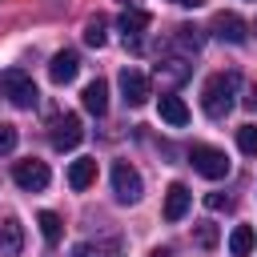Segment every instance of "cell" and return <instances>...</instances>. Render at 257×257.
<instances>
[{"label":"cell","mask_w":257,"mask_h":257,"mask_svg":"<svg viewBox=\"0 0 257 257\" xmlns=\"http://www.w3.org/2000/svg\"><path fill=\"white\" fill-rule=\"evenodd\" d=\"M237 84H241L237 72H217V76L205 80V88H201V108H205L209 120H225V116L233 112V104H237Z\"/></svg>","instance_id":"cell-1"},{"label":"cell","mask_w":257,"mask_h":257,"mask_svg":"<svg viewBox=\"0 0 257 257\" xmlns=\"http://www.w3.org/2000/svg\"><path fill=\"white\" fill-rule=\"evenodd\" d=\"M0 88H4V96H8L16 108H36V100H40V92H36L32 76H28V72H20V68H8V72L0 76Z\"/></svg>","instance_id":"cell-2"},{"label":"cell","mask_w":257,"mask_h":257,"mask_svg":"<svg viewBox=\"0 0 257 257\" xmlns=\"http://www.w3.org/2000/svg\"><path fill=\"white\" fill-rule=\"evenodd\" d=\"M189 165H193L201 177H209V181H221V177H229V157H225L221 149H213V145H193V153H189Z\"/></svg>","instance_id":"cell-3"},{"label":"cell","mask_w":257,"mask_h":257,"mask_svg":"<svg viewBox=\"0 0 257 257\" xmlns=\"http://www.w3.org/2000/svg\"><path fill=\"white\" fill-rule=\"evenodd\" d=\"M112 193H116L120 205H137V201H141L145 185H141V173H137L128 161H116V165H112Z\"/></svg>","instance_id":"cell-4"},{"label":"cell","mask_w":257,"mask_h":257,"mask_svg":"<svg viewBox=\"0 0 257 257\" xmlns=\"http://www.w3.org/2000/svg\"><path fill=\"white\" fill-rule=\"evenodd\" d=\"M48 141H52V149H60V153L76 149V145L84 141L80 116H76V112H64V116H56V120H52V133H48Z\"/></svg>","instance_id":"cell-5"},{"label":"cell","mask_w":257,"mask_h":257,"mask_svg":"<svg viewBox=\"0 0 257 257\" xmlns=\"http://www.w3.org/2000/svg\"><path fill=\"white\" fill-rule=\"evenodd\" d=\"M12 181H16L20 189H28V193H40V189H48L52 173H48V165H44V161H16Z\"/></svg>","instance_id":"cell-6"},{"label":"cell","mask_w":257,"mask_h":257,"mask_svg":"<svg viewBox=\"0 0 257 257\" xmlns=\"http://www.w3.org/2000/svg\"><path fill=\"white\" fill-rule=\"evenodd\" d=\"M120 92H124V104L128 108H141L149 100V76L137 72V68H120Z\"/></svg>","instance_id":"cell-7"},{"label":"cell","mask_w":257,"mask_h":257,"mask_svg":"<svg viewBox=\"0 0 257 257\" xmlns=\"http://www.w3.org/2000/svg\"><path fill=\"white\" fill-rule=\"evenodd\" d=\"M213 32H217L221 40H229V44H245V40H249V28H245V20H241L237 12H217V16H213Z\"/></svg>","instance_id":"cell-8"},{"label":"cell","mask_w":257,"mask_h":257,"mask_svg":"<svg viewBox=\"0 0 257 257\" xmlns=\"http://www.w3.org/2000/svg\"><path fill=\"white\" fill-rule=\"evenodd\" d=\"M24 249V225L8 213V217H0V257H16Z\"/></svg>","instance_id":"cell-9"},{"label":"cell","mask_w":257,"mask_h":257,"mask_svg":"<svg viewBox=\"0 0 257 257\" xmlns=\"http://www.w3.org/2000/svg\"><path fill=\"white\" fill-rule=\"evenodd\" d=\"M76 72H80V56H76L72 48L56 52V56H52V64H48V76H52V84H68V80H76Z\"/></svg>","instance_id":"cell-10"},{"label":"cell","mask_w":257,"mask_h":257,"mask_svg":"<svg viewBox=\"0 0 257 257\" xmlns=\"http://www.w3.org/2000/svg\"><path fill=\"white\" fill-rule=\"evenodd\" d=\"M189 201H193V193L177 181V185H169V193H165V221H181L185 213H189Z\"/></svg>","instance_id":"cell-11"},{"label":"cell","mask_w":257,"mask_h":257,"mask_svg":"<svg viewBox=\"0 0 257 257\" xmlns=\"http://www.w3.org/2000/svg\"><path fill=\"white\" fill-rule=\"evenodd\" d=\"M116 24H120V32H124V40H141V32H145V28L153 24V16H149L145 8H124Z\"/></svg>","instance_id":"cell-12"},{"label":"cell","mask_w":257,"mask_h":257,"mask_svg":"<svg viewBox=\"0 0 257 257\" xmlns=\"http://www.w3.org/2000/svg\"><path fill=\"white\" fill-rule=\"evenodd\" d=\"M161 120H169L173 128L189 124V104L181 96H173V92H161Z\"/></svg>","instance_id":"cell-13"},{"label":"cell","mask_w":257,"mask_h":257,"mask_svg":"<svg viewBox=\"0 0 257 257\" xmlns=\"http://www.w3.org/2000/svg\"><path fill=\"white\" fill-rule=\"evenodd\" d=\"M80 100H84V108H88L92 116H100V112L108 108V84H104V80H88L84 92H80Z\"/></svg>","instance_id":"cell-14"},{"label":"cell","mask_w":257,"mask_h":257,"mask_svg":"<svg viewBox=\"0 0 257 257\" xmlns=\"http://www.w3.org/2000/svg\"><path fill=\"white\" fill-rule=\"evenodd\" d=\"M92 181H96V161H92V157H80V161H72V165H68V185H72L76 193H80V189H88Z\"/></svg>","instance_id":"cell-15"},{"label":"cell","mask_w":257,"mask_h":257,"mask_svg":"<svg viewBox=\"0 0 257 257\" xmlns=\"http://www.w3.org/2000/svg\"><path fill=\"white\" fill-rule=\"evenodd\" d=\"M189 72H193V68H189L185 60H165V64L157 68V80L173 88V84H185V80H189Z\"/></svg>","instance_id":"cell-16"},{"label":"cell","mask_w":257,"mask_h":257,"mask_svg":"<svg viewBox=\"0 0 257 257\" xmlns=\"http://www.w3.org/2000/svg\"><path fill=\"white\" fill-rule=\"evenodd\" d=\"M253 241H257L253 229H249V225H237V229L229 233V253H233V257H249V253H253Z\"/></svg>","instance_id":"cell-17"},{"label":"cell","mask_w":257,"mask_h":257,"mask_svg":"<svg viewBox=\"0 0 257 257\" xmlns=\"http://www.w3.org/2000/svg\"><path fill=\"white\" fill-rule=\"evenodd\" d=\"M116 253H120V245H116V241H108V245H92V241L72 245V257H116Z\"/></svg>","instance_id":"cell-18"},{"label":"cell","mask_w":257,"mask_h":257,"mask_svg":"<svg viewBox=\"0 0 257 257\" xmlns=\"http://www.w3.org/2000/svg\"><path fill=\"white\" fill-rule=\"evenodd\" d=\"M173 40H177V48H185V52H197V48L205 44V36H201V28H193V24H181Z\"/></svg>","instance_id":"cell-19"},{"label":"cell","mask_w":257,"mask_h":257,"mask_svg":"<svg viewBox=\"0 0 257 257\" xmlns=\"http://www.w3.org/2000/svg\"><path fill=\"white\" fill-rule=\"evenodd\" d=\"M36 221H40V233H44V241H48V245H56V241H60V233H64V225H60V217L44 209V213H40Z\"/></svg>","instance_id":"cell-20"},{"label":"cell","mask_w":257,"mask_h":257,"mask_svg":"<svg viewBox=\"0 0 257 257\" xmlns=\"http://www.w3.org/2000/svg\"><path fill=\"white\" fill-rule=\"evenodd\" d=\"M108 24H104V16H96V20H88L84 24V44H92V48H104V40H108V32H104Z\"/></svg>","instance_id":"cell-21"},{"label":"cell","mask_w":257,"mask_h":257,"mask_svg":"<svg viewBox=\"0 0 257 257\" xmlns=\"http://www.w3.org/2000/svg\"><path fill=\"white\" fill-rule=\"evenodd\" d=\"M237 145L245 157H257V124H241L237 128Z\"/></svg>","instance_id":"cell-22"},{"label":"cell","mask_w":257,"mask_h":257,"mask_svg":"<svg viewBox=\"0 0 257 257\" xmlns=\"http://www.w3.org/2000/svg\"><path fill=\"white\" fill-rule=\"evenodd\" d=\"M197 245H201V249H213V245H217V225L201 221V225H197Z\"/></svg>","instance_id":"cell-23"},{"label":"cell","mask_w":257,"mask_h":257,"mask_svg":"<svg viewBox=\"0 0 257 257\" xmlns=\"http://www.w3.org/2000/svg\"><path fill=\"white\" fill-rule=\"evenodd\" d=\"M12 149H16V128L0 124V153H12Z\"/></svg>","instance_id":"cell-24"},{"label":"cell","mask_w":257,"mask_h":257,"mask_svg":"<svg viewBox=\"0 0 257 257\" xmlns=\"http://www.w3.org/2000/svg\"><path fill=\"white\" fill-rule=\"evenodd\" d=\"M205 205H209V209H225V205H229V197H225V193H209V197H205Z\"/></svg>","instance_id":"cell-25"},{"label":"cell","mask_w":257,"mask_h":257,"mask_svg":"<svg viewBox=\"0 0 257 257\" xmlns=\"http://www.w3.org/2000/svg\"><path fill=\"white\" fill-rule=\"evenodd\" d=\"M173 4H181V8H201L205 0H173Z\"/></svg>","instance_id":"cell-26"},{"label":"cell","mask_w":257,"mask_h":257,"mask_svg":"<svg viewBox=\"0 0 257 257\" xmlns=\"http://www.w3.org/2000/svg\"><path fill=\"white\" fill-rule=\"evenodd\" d=\"M149 257H173V253H169V249H153Z\"/></svg>","instance_id":"cell-27"}]
</instances>
